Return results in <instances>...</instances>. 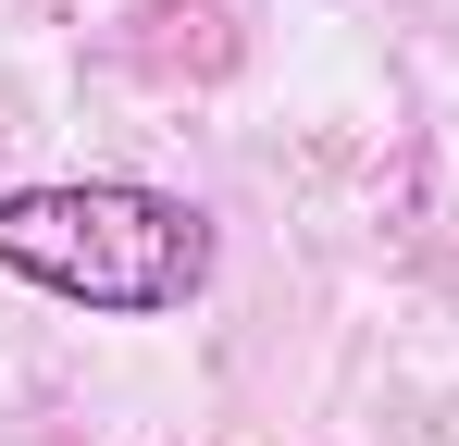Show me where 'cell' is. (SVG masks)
<instances>
[{
	"instance_id": "cell-1",
	"label": "cell",
	"mask_w": 459,
	"mask_h": 446,
	"mask_svg": "<svg viewBox=\"0 0 459 446\" xmlns=\"http://www.w3.org/2000/svg\"><path fill=\"white\" fill-rule=\"evenodd\" d=\"M0 273H25L63 310H100V322H161L212 286V211L174 186H125V174L13 186L0 199Z\"/></svg>"
}]
</instances>
